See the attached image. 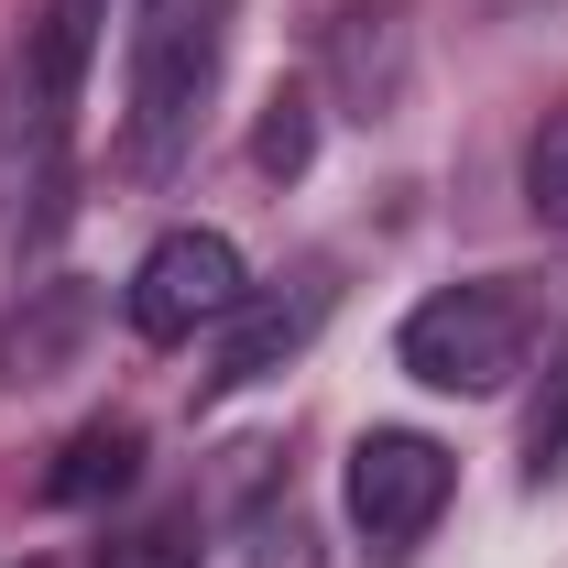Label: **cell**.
Wrapping results in <instances>:
<instances>
[{
    "instance_id": "obj_1",
    "label": "cell",
    "mask_w": 568,
    "mask_h": 568,
    "mask_svg": "<svg viewBox=\"0 0 568 568\" xmlns=\"http://www.w3.org/2000/svg\"><path fill=\"white\" fill-rule=\"evenodd\" d=\"M230 11L241 0H153V22L132 33V164L142 175H164L197 142V110L219 99V67H230Z\"/></svg>"
},
{
    "instance_id": "obj_2",
    "label": "cell",
    "mask_w": 568,
    "mask_h": 568,
    "mask_svg": "<svg viewBox=\"0 0 568 568\" xmlns=\"http://www.w3.org/2000/svg\"><path fill=\"white\" fill-rule=\"evenodd\" d=\"M536 351V306L514 284H437L416 317L394 328V361L426 394H503Z\"/></svg>"
},
{
    "instance_id": "obj_3",
    "label": "cell",
    "mask_w": 568,
    "mask_h": 568,
    "mask_svg": "<svg viewBox=\"0 0 568 568\" xmlns=\"http://www.w3.org/2000/svg\"><path fill=\"white\" fill-rule=\"evenodd\" d=\"M448 493H459V459H448L426 426H372L351 448V470H339V503H351V525H361L372 558L426 547V525L448 514Z\"/></svg>"
},
{
    "instance_id": "obj_4",
    "label": "cell",
    "mask_w": 568,
    "mask_h": 568,
    "mask_svg": "<svg viewBox=\"0 0 568 568\" xmlns=\"http://www.w3.org/2000/svg\"><path fill=\"white\" fill-rule=\"evenodd\" d=\"M241 295H252V263H241L230 230H164V241L132 263V284H121V317H132V339L175 351V339L219 328Z\"/></svg>"
},
{
    "instance_id": "obj_5",
    "label": "cell",
    "mask_w": 568,
    "mask_h": 568,
    "mask_svg": "<svg viewBox=\"0 0 568 568\" xmlns=\"http://www.w3.org/2000/svg\"><path fill=\"white\" fill-rule=\"evenodd\" d=\"M328 295H339V284L317 274V263H306V274H284V284H252V295L219 317V351H209V372H197V405L274 383L284 361H295L317 328H328Z\"/></svg>"
},
{
    "instance_id": "obj_6",
    "label": "cell",
    "mask_w": 568,
    "mask_h": 568,
    "mask_svg": "<svg viewBox=\"0 0 568 568\" xmlns=\"http://www.w3.org/2000/svg\"><path fill=\"white\" fill-rule=\"evenodd\" d=\"M88 328H99V295L88 284H22V306L0 317V383H55V372H77Z\"/></svg>"
},
{
    "instance_id": "obj_7",
    "label": "cell",
    "mask_w": 568,
    "mask_h": 568,
    "mask_svg": "<svg viewBox=\"0 0 568 568\" xmlns=\"http://www.w3.org/2000/svg\"><path fill=\"white\" fill-rule=\"evenodd\" d=\"M328 77L361 121H394V99H405V0H351L328 22Z\"/></svg>"
},
{
    "instance_id": "obj_8",
    "label": "cell",
    "mask_w": 568,
    "mask_h": 568,
    "mask_svg": "<svg viewBox=\"0 0 568 568\" xmlns=\"http://www.w3.org/2000/svg\"><path fill=\"white\" fill-rule=\"evenodd\" d=\"M132 470H142V426H132V416H99V426H77L67 448H55L44 503H99V493H121Z\"/></svg>"
},
{
    "instance_id": "obj_9",
    "label": "cell",
    "mask_w": 568,
    "mask_h": 568,
    "mask_svg": "<svg viewBox=\"0 0 568 568\" xmlns=\"http://www.w3.org/2000/svg\"><path fill=\"white\" fill-rule=\"evenodd\" d=\"M306 153H317V99H306V88H274V110H263V132H252V164H263V175H306Z\"/></svg>"
},
{
    "instance_id": "obj_10",
    "label": "cell",
    "mask_w": 568,
    "mask_h": 568,
    "mask_svg": "<svg viewBox=\"0 0 568 568\" xmlns=\"http://www.w3.org/2000/svg\"><path fill=\"white\" fill-rule=\"evenodd\" d=\"M525 209L547 230H568V110H547L536 142H525Z\"/></svg>"
},
{
    "instance_id": "obj_11",
    "label": "cell",
    "mask_w": 568,
    "mask_h": 568,
    "mask_svg": "<svg viewBox=\"0 0 568 568\" xmlns=\"http://www.w3.org/2000/svg\"><path fill=\"white\" fill-rule=\"evenodd\" d=\"M252 568H317V547H306V514H295V493H263L252 481Z\"/></svg>"
},
{
    "instance_id": "obj_12",
    "label": "cell",
    "mask_w": 568,
    "mask_h": 568,
    "mask_svg": "<svg viewBox=\"0 0 568 568\" xmlns=\"http://www.w3.org/2000/svg\"><path fill=\"white\" fill-rule=\"evenodd\" d=\"M99 568H209V558H197V525H186V514H164V525L121 536V547H110Z\"/></svg>"
},
{
    "instance_id": "obj_13",
    "label": "cell",
    "mask_w": 568,
    "mask_h": 568,
    "mask_svg": "<svg viewBox=\"0 0 568 568\" xmlns=\"http://www.w3.org/2000/svg\"><path fill=\"white\" fill-rule=\"evenodd\" d=\"M525 459H536V481L568 459V383H558V405H536V437H525Z\"/></svg>"
},
{
    "instance_id": "obj_14",
    "label": "cell",
    "mask_w": 568,
    "mask_h": 568,
    "mask_svg": "<svg viewBox=\"0 0 568 568\" xmlns=\"http://www.w3.org/2000/svg\"><path fill=\"white\" fill-rule=\"evenodd\" d=\"M22 568H44V558H22Z\"/></svg>"
}]
</instances>
